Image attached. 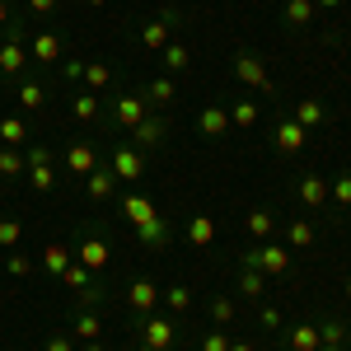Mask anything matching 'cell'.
I'll return each instance as SVG.
<instances>
[{"label":"cell","mask_w":351,"mask_h":351,"mask_svg":"<svg viewBox=\"0 0 351 351\" xmlns=\"http://www.w3.org/2000/svg\"><path fill=\"white\" fill-rule=\"evenodd\" d=\"M295 197L304 211H324L328 206V178L324 173H300L295 178Z\"/></svg>","instance_id":"52a82bcc"},{"label":"cell","mask_w":351,"mask_h":351,"mask_svg":"<svg viewBox=\"0 0 351 351\" xmlns=\"http://www.w3.org/2000/svg\"><path fill=\"white\" fill-rule=\"evenodd\" d=\"M136 239L145 243V248H164V243L173 239V230H169V220H164V216H155L150 225H136Z\"/></svg>","instance_id":"ffe728a7"},{"label":"cell","mask_w":351,"mask_h":351,"mask_svg":"<svg viewBox=\"0 0 351 351\" xmlns=\"http://www.w3.org/2000/svg\"><path fill=\"white\" fill-rule=\"evenodd\" d=\"M178 24H183V14H178V10H164L160 19H150V24L141 28V47H145V52H164V47L173 43V28Z\"/></svg>","instance_id":"7a4b0ae2"},{"label":"cell","mask_w":351,"mask_h":351,"mask_svg":"<svg viewBox=\"0 0 351 351\" xmlns=\"http://www.w3.org/2000/svg\"><path fill=\"white\" fill-rule=\"evenodd\" d=\"M234 291H239L243 300H258V304H263V295H267V276H263V271H253V267H239Z\"/></svg>","instance_id":"ac0fdd59"},{"label":"cell","mask_w":351,"mask_h":351,"mask_svg":"<svg viewBox=\"0 0 351 351\" xmlns=\"http://www.w3.org/2000/svg\"><path fill=\"white\" fill-rule=\"evenodd\" d=\"M188 61H192L188 43H169V47L160 52V66H164V75H178V71H188Z\"/></svg>","instance_id":"cb8c5ba5"},{"label":"cell","mask_w":351,"mask_h":351,"mask_svg":"<svg viewBox=\"0 0 351 351\" xmlns=\"http://www.w3.org/2000/svg\"><path fill=\"white\" fill-rule=\"evenodd\" d=\"M71 112H75V122H94V117L104 112V99H99L94 89H80L75 104H71Z\"/></svg>","instance_id":"4316f807"},{"label":"cell","mask_w":351,"mask_h":351,"mask_svg":"<svg viewBox=\"0 0 351 351\" xmlns=\"http://www.w3.org/2000/svg\"><path fill=\"white\" fill-rule=\"evenodd\" d=\"M202 351H230V337H225V328H211V332L202 337Z\"/></svg>","instance_id":"7bdbcfd3"},{"label":"cell","mask_w":351,"mask_h":351,"mask_svg":"<svg viewBox=\"0 0 351 351\" xmlns=\"http://www.w3.org/2000/svg\"><path fill=\"white\" fill-rule=\"evenodd\" d=\"M71 324H75V337H80V342H99V332H104V319H99L94 309H75Z\"/></svg>","instance_id":"d4e9b609"},{"label":"cell","mask_w":351,"mask_h":351,"mask_svg":"<svg viewBox=\"0 0 351 351\" xmlns=\"http://www.w3.org/2000/svg\"><path fill=\"white\" fill-rule=\"evenodd\" d=\"M271 230H276V216H271L267 206H258V211H248V234H253V239H267Z\"/></svg>","instance_id":"1f68e13d"},{"label":"cell","mask_w":351,"mask_h":351,"mask_svg":"<svg viewBox=\"0 0 351 351\" xmlns=\"http://www.w3.org/2000/svg\"><path fill=\"white\" fill-rule=\"evenodd\" d=\"M14 99H19V108L24 112H43V104H47V89L38 80H24L19 89H14Z\"/></svg>","instance_id":"484cf974"},{"label":"cell","mask_w":351,"mask_h":351,"mask_svg":"<svg viewBox=\"0 0 351 351\" xmlns=\"http://www.w3.org/2000/svg\"><path fill=\"white\" fill-rule=\"evenodd\" d=\"M28 10H33V14H52L56 10V0H24Z\"/></svg>","instance_id":"681fc988"},{"label":"cell","mask_w":351,"mask_h":351,"mask_svg":"<svg viewBox=\"0 0 351 351\" xmlns=\"http://www.w3.org/2000/svg\"><path fill=\"white\" fill-rule=\"evenodd\" d=\"M347 337H351V324H342V319H324V324H319V342L347 347Z\"/></svg>","instance_id":"f546056e"},{"label":"cell","mask_w":351,"mask_h":351,"mask_svg":"<svg viewBox=\"0 0 351 351\" xmlns=\"http://www.w3.org/2000/svg\"><path fill=\"white\" fill-rule=\"evenodd\" d=\"M173 94H178V89H173V80H169V75H150V80L141 84L145 108H169V104H173Z\"/></svg>","instance_id":"4fadbf2b"},{"label":"cell","mask_w":351,"mask_h":351,"mask_svg":"<svg viewBox=\"0 0 351 351\" xmlns=\"http://www.w3.org/2000/svg\"><path fill=\"white\" fill-rule=\"evenodd\" d=\"M10 24V0H0V28Z\"/></svg>","instance_id":"816d5d0a"},{"label":"cell","mask_w":351,"mask_h":351,"mask_svg":"<svg viewBox=\"0 0 351 351\" xmlns=\"http://www.w3.org/2000/svg\"><path fill=\"white\" fill-rule=\"evenodd\" d=\"M150 117V108H145V99L141 94H117L112 99V127H122V132H132V127H141Z\"/></svg>","instance_id":"8992f818"},{"label":"cell","mask_w":351,"mask_h":351,"mask_svg":"<svg viewBox=\"0 0 351 351\" xmlns=\"http://www.w3.org/2000/svg\"><path fill=\"white\" fill-rule=\"evenodd\" d=\"M43 351H75V337H71V332H52Z\"/></svg>","instance_id":"bcb514c9"},{"label":"cell","mask_w":351,"mask_h":351,"mask_svg":"<svg viewBox=\"0 0 351 351\" xmlns=\"http://www.w3.org/2000/svg\"><path fill=\"white\" fill-rule=\"evenodd\" d=\"M108 169L117 173V183H136V178H145V150H136L132 141L127 145H112Z\"/></svg>","instance_id":"3957f363"},{"label":"cell","mask_w":351,"mask_h":351,"mask_svg":"<svg viewBox=\"0 0 351 351\" xmlns=\"http://www.w3.org/2000/svg\"><path fill=\"white\" fill-rule=\"evenodd\" d=\"M28 183H33V192H52L56 188L52 164H28Z\"/></svg>","instance_id":"d590c367"},{"label":"cell","mask_w":351,"mask_h":351,"mask_svg":"<svg viewBox=\"0 0 351 351\" xmlns=\"http://www.w3.org/2000/svg\"><path fill=\"white\" fill-rule=\"evenodd\" d=\"M28 164H52V150H47V145H33V150H28Z\"/></svg>","instance_id":"c3c4849f"},{"label":"cell","mask_w":351,"mask_h":351,"mask_svg":"<svg viewBox=\"0 0 351 351\" xmlns=\"http://www.w3.org/2000/svg\"><path fill=\"white\" fill-rule=\"evenodd\" d=\"M5 267H10V276H28V271H33V258H28V253H14V248H10Z\"/></svg>","instance_id":"b9f144b4"},{"label":"cell","mask_w":351,"mask_h":351,"mask_svg":"<svg viewBox=\"0 0 351 351\" xmlns=\"http://www.w3.org/2000/svg\"><path fill=\"white\" fill-rule=\"evenodd\" d=\"M19 234H24V230H19V220H0V248H5V253H10V248H19Z\"/></svg>","instance_id":"60d3db41"},{"label":"cell","mask_w":351,"mask_h":351,"mask_svg":"<svg viewBox=\"0 0 351 351\" xmlns=\"http://www.w3.org/2000/svg\"><path fill=\"white\" fill-rule=\"evenodd\" d=\"M99 304H108V291L94 281V286H84L80 295H75V309H99Z\"/></svg>","instance_id":"f35d334b"},{"label":"cell","mask_w":351,"mask_h":351,"mask_svg":"<svg viewBox=\"0 0 351 351\" xmlns=\"http://www.w3.org/2000/svg\"><path fill=\"white\" fill-rule=\"evenodd\" d=\"M117 211H122V216L132 220V225H150V220L160 216V211H155V202H145L141 192H127V197L117 202Z\"/></svg>","instance_id":"2e32d148"},{"label":"cell","mask_w":351,"mask_h":351,"mask_svg":"<svg viewBox=\"0 0 351 351\" xmlns=\"http://www.w3.org/2000/svg\"><path fill=\"white\" fill-rule=\"evenodd\" d=\"M286 239H291V248H300V253H304V248H314L319 230H314V220H309V216H300V220H291V225H286Z\"/></svg>","instance_id":"7402d4cb"},{"label":"cell","mask_w":351,"mask_h":351,"mask_svg":"<svg viewBox=\"0 0 351 351\" xmlns=\"http://www.w3.org/2000/svg\"><path fill=\"white\" fill-rule=\"evenodd\" d=\"M24 173V155L19 145H0V178H19Z\"/></svg>","instance_id":"d6a6232c"},{"label":"cell","mask_w":351,"mask_h":351,"mask_svg":"<svg viewBox=\"0 0 351 351\" xmlns=\"http://www.w3.org/2000/svg\"><path fill=\"white\" fill-rule=\"evenodd\" d=\"M291 351H319V324H295L286 332Z\"/></svg>","instance_id":"83f0119b"},{"label":"cell","mask_w":351,"mask_h":351,"mask_svg":"<svg viewBox=\"0 0 351 351\" xmlns=\"http://www.w3.org/2000/svg\"><path fill=\"white\" fill-rule=\"evenodd\" d=\"M234 75H239V80L248 84V89H258V94H276V84H271L267 66H263V56L239 52V56H234Z\"/></svg>","instance_id":"5b68a950"},{"label":"cell","mask_w":351,"mask_h":351,"mask_svg":"<svg viewBox=\"0 0 351 351\" xmlns=\"http://www.w3.org/2000/svg\"><path fill=\"white\" fill-rule=\"evenodd\" d=\"M89 5H94V10H99V5H108V0H89Z\"/></svg>","instance_id":"6f0895ef"},{"label":"cell","mask_w":351,"mask_h":351,"mask_svg":"<svg viewBox=\"0 0 351 351\" xmlns=\"http://www.w3.org/2000/svg\"><path fill=\"white\" fill-rule=\"evenodd\" d=\"M314 14H319V10H314V0H286V5H281L286 28H309V24H314Z\"/></svg>","instance_id":"d6986e66"},{"label":"cell","mask_w":351,"mask_h":351,"mask_svg":"<svg viewBox=\"0 0 351 351\" xmlns=\"http://www.w3.org/2000/svg\"><path fill=\"white\" fill-rule=\"evenodd\" d=\"M132 332L141 342V351H169L173 337H178L173 319H160V314H132Z\"/></svg>","instance_id":"6da1fadb"},{"label":"cell","mask_w":351,"mask_h":351,"mask_svg":"<svg viewBox=\"0 0 351 351\" xmlns=\"http://www.w3.org/2000/svg\"><path fill=\"white\" fill-rule=\"evenodd\" d=\"M271 141H276V150H281V155H300V150L309 145V132L300 127L295 117H281V122H276V132H271Z\"/></svg>","instance_id":"9c48e42d"},{"label":"cell","mask_w":351,"mask_h":351,"mask_svg":"<svg viewBox=\"0 0 351 351\" xmlns=\"http://www.w3.org/2000/svg\"><path fill=\"white\" fill-rule=\"evenodd\" d=\"M160 295H164V304H169L173 314H188L192 309V291L188 286H169V291H160Z\"/></svg>","instance_id":"74e56055"},{"label":"cell","mask_w":351,"mask_h":351,"mask_svg":"<svg viewBox=\"0 0 351 351\" xmlns=\"http://www.w3.org/2000/svg\"><path fill=\"white\" fill-rule=\"evenodd\" d=\"M132 145L136 150H145V155H150V150H160L164 141H169V122H164V117H145V122H141V127H132Z\"/></svg>","instance_id":"ba28073f"},{"label":"cell","mask_w":351,"mask_h":351,"mask_svg":"<svg viewBox=\"0 0 351 351\" xmlns=\"http://www.w3.org/2000/svg\"><path fill=\"white\" fill-rule=\"evenodd\" d=\"M258 324H263V328H281V309L263 304V309H258Z\"/></svg>","instance_id":"7dc6e473"},{"label":"cell","mask_w":351,"mask_h":351,"mask_svg":"<svg viewBox=\"0 0 351 351\" xmlns=\"http://www.w3.org/2000/svg\"><path fill=\"white\" fill-rule=\"evenodd\" d=\"M28 56H33L38 66H61V38L47 33V28H38V33L28 38Z\"/></svg>","instance_id":"30bf717a"},{"label":"cell","mask_w":351,"mask_h":351,"mask_svg":"<svg viewBox=\"0 0 351 351\" xmlns=\"http://www.w3.org/2000/svg\"><path fill=\"white\" fill-rule=\"evenodd\" d=\"M61 281H66V286H71V291H75V295H80L84 286H94V281H99V276H94V271H89V267H80V263H71V267L61 271Z\"/></svg>","instance_id":"e575fe53"},{"label":"cell","mask_w":351,"mask_h":351,"mask_svg":"<svg viewBox=\"0 0 351 351\" xmlns=\"http://www.w3.org/2000/svg\"><path fill=\"white\" fill-rule=\"evenodd\" d=\"M211 324H216V328L234 324V300H230V295H216V300H211Z\"/></svg>","instance_id":"ab89813d"},{"label":"cell","mask_w":351,"mask_h":351,"mask_svg":"<svg viewBox=\"0 0 351 351\" xmlns=\"http://www.w3.org/2000/svg\"><path fill=\"white\" fill-rule=\"evenodd\" d=\"M197 132L206 136V141L225 136V132H230V108H225V104H206V108L197 112Z\"/></svg>","instance_id":"7c38bea8"},{"label":"cell","mask_w":351,"mask_h":351,"mask_svg":"<svg viewBox=\"0 0 351 351\" xmlns=\"http://www.w3.org/2000/svg\"><path fill=\"white\" fill-rule=\"evenodd\" d=\"M127 304H132V314H155L160 286H155V281H132V286H127Z\"/></svg>","instance_id":"5bb4252c"},{"label":"cell","mask_w":351,"mask_h":351,"mask_svg":"<svg viewBox=\"0 0 351 351\" xmlns=\"http://www.w3.org/2000/svg\"><path fill=\"white\" fill-rule=\"evenodd\" d=\"M71 253H75V263H80V267H89L94 276H99V271L112 263V248H108V239H104V234H84V239L75 243Z\"/></svg>","instance_id":"277c9868"},{"label":"cell","mask_w":351,"mask_h":351,"mask_svg":"<svg viewBox=\"0 0 351 351\" xmlns=\"http://www.w3.org/2000/svg\"><path fill=\"white\" fill-rule=\"evenodd\" d=\"M314 10H342V0H314Z\"/></svg>","instance_id":"f907efd6"},{"label":"cell","mask_w":351,"mask_h":351,"mask_svg":"<svg viewBox=\"0 0 351 351\" xmlns=\"http://www.w3.org/2000/svg\"><path fill=\"white\" fill-rule=\"evenodd\" d=\"M24 141H28L24 117H0V145H24Z\"/></svg>","instance_id":"4dcf8cb0"},{"label":"cell","mask_w":351,"mask_h":351,"mask_svg":"<svg viewBox=\"0 0 351 351\" xmlns=\"http://www.w3.org/2000/svg\"><path fill=\"white\" fill-rule=\"evenodd\" d=\"M342 291H347V300H351V276H347V286H342Z\"/></svg>","instance_id":"9f6ffc18"},{"label":"cell","mask_w":351,"mask_h":351,"mask_svg":"<svg viewBox=\"0 0 351 351\" xmlns=\"http://www.w3.org/2000/svg\"><path fill=\"white\" fill-rule=\"evenodd\" d=\"M225 108H230V127H243V132H248V127H258V112H263L253 99H230Z\"/></svg>","instance_id":"44dd1931"},{"label":"cell","mask_w":351,"mask_h":351,"mask_svg":"<svg viewBox=\"0 0 351 351\" xmlns=\"http://www.w3.org/2000/svg\"><path fill=\"white\" fill-rule=\"evenodd\" d=\"M56 71H61V80H66V84L84 80V61H61V66H56Z\"/></svg>","instance_id":"f6af8a7d"},{"label":"cell","mask_w":351,"mask_h":351,"mask_svg":"<svg viewBox=\"0 0 351 351\" xmlns=\"http://www.w3.org/2000/svg\"><path fill=\"white\" fill-rule=\"evenodd\" d=\"M188 243L192 248H211V243H216V220L211 216H192L188 220Z\"/></svg>","instance_id":"603a6c76"},{"label":"cell","mask_w":351,"mask_h":351,"mask_svg":"<svg viewBox=\"0 0 351 351\" xmlns=\"http://www.w3.org/2000/svg\"><path fill=\"white\" fill-rule=\"evenodd\" d=\"M66 169H71L75 178H89V173L99 169V155H94V145H89V141H75V145L66 150Z\"/></svg>","instance_id":"9a60e30c"},{"label":"cell","mask_w":351,"mask_h":351,"mask_svg":"<svg viewBox=\"0 0 351 351\" xmlns=\"http://www.w3.org/2000/svg\"><path fill=\"white\" fill-rule=\"evenodd\" d=\"M84 351H108V347L104 342H84Z\"/></svg>","instance_id":"db71d44e"},{"label":"cell","mask_w":351,"mask_h":351,"mask_svg":"<svg viewBox=\"0 0 351 351\" xmlns=\"http://www.w3.org/2000/svg\"><path fill=\"white\" fill-rule=\"evenodd\" d=\"M258 271H263V276H286V271H291V248H281V243H258Z\"/></svg>","instance_id":"8fae6325"},{"label":"cell","mask_w":351,"mask_h":351,"mask_svg":"<svg viewBox=\"0 0 351 351\" xmlns=\"http://www.w3.org/2000/svg\"><path fill=\"white\" fill-rule=\"evenodd\" d=\"M347 43H351V28H347Z\"/></svg>","instance_id":"680465c9"},{"label":"cell","mask_w":351,"mask_h":351,"mask_svg":"<svg viewBox=\"0 0 351 351\" xmlns=\"http://www.w3.org/2000/svg\"><path fill=\"white\" fill-rule=\"evenodd\" d=\"M71 263H75V253H71L66 243H47V248H43V267L52 271V276H61Z\"/></svg>","instance_id":"f1b7e54d"},{"label":"cell","mask_w":351,"mask_h":351,"mask_svg":"<svg viewBox=\"0 0 351 351\" xmlns=\"http://www.w3.org/2000/svg\"><path fill=\"white\" fill-rule=\"evenodd\" d=\"M291 117H295L300 127L309 132V127H319V122H324V104H319V99H304V104H300V108L291 112Z\"/></svg>","instance_id":"836d02e7"},{"label":"cell","mask_w":351,"mask_h":351,"mask_svg":"<svg viewBox=\"0 0 351 351\" xmlns=\"http://www.w3.org/2000/svg\"><path fill=\"white\" fill-rule=\"evenodd\" d=\"M319 351H347V347H332V342H319Z\"/></svg>","instance_id":"11a10c76"},{"label":"cell","mask_w":351,"mask_h":351,"mask_svg":"<svg viewBox=\"0 0 351 351\" xmlns=\"http://www.w3.org/2000/svg\"><path fill=\"white\" fill-rule=\"evenodd\" d=\"M84 84H89V89H108L112 71L104 66V61H84Z\"/></svg>","instance_id":"8d00e7d4"},{"label":"cell","mask_w":351,"mask_h":351,"mask_svg":"<svg viewBox=\"0 0 351 351\" xmlns=\"http://www.w3.org/2000/svg\"><path fill=\"white\" fill-rule=\"evenodd\" d=\"M230 351H258L253 342H230Z\"/></svg>","instance_id":"f5cc1de1"},{"label":"cell","mask_w":351,"mask_h":351,"mask_svg":"<svg viewBox=\"0 0 351 351\" xmlns=\"http://www.w3.org/2000/svg\"><path fill=\"white\" fill-rule=\"evenodd\" d=\"M112 188H117V173H112L108 164H99V169L84 178V192H89V202H108Z\"/></svg>","instance_id":"e0dca14e"},{"label":"cell","mask_w":351,"mask_h":351,"mask_svg":"<svg viewBox=\"0 0 351 351\" xmlns=\"http://www.w3.org/2000/svg\"><path fill=\"white\" fill-rule=\"evenodd\" d=\"M332 197H337V206H351V173H342V178H337V183H332Z\"/></svg>","instance_id":"ee69618b"}]
</instances>
